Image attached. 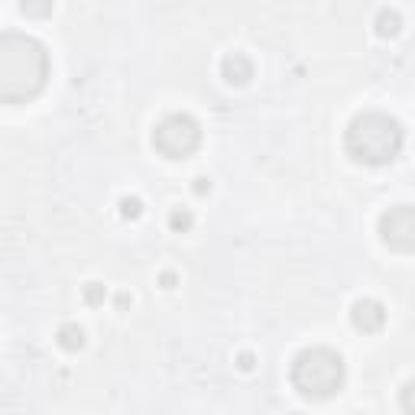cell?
I'll return each instance as SVG.
<instances>
[{
	"mask_svg": "<svg viewBox=\"0 0 415 415\" xmlns=\"http://www.w3.org/2000/svg\"><path fill=\"white\" fill-rule=\"evenodd\" d=\"M121 218L123 221H136L140 218V214H143V201H140V198L136 195H127V198H121Z\"/></svg>",
	"mask_w": 415,
	"mask_h": 415,
	"instance_id": "4fadbf2b",
	"label": "cell"
},
{
	"mask_svg": "<svg viewBox=\"0 0 415 415\" xmlns=\"http://www.w3.org/2000/svg\"><path fill=\"white\" fill-rule=\"evenodd\" d=\"M49 52L26 33H0V104H26L49 81Z\"/></svg>",
	"mask_w": 415,
	"mask_h": 415,
	"instance_id": "6da1fadb",
	"label": "cell"
},
{
	"mask_svg": "<svg viewBox=\"0 0 415 415\" xmlns=\"http://www.w3.org/2000/svg\"><path fill=\"white\" fill-rule=\"evenodd\" d=\"M192 188H195V195H208V192H211V179H205V175H201V179H195V185H192Z\"/></svg>",
	"mask_w": 415,
	"mask_h": 415,
	"instance_id": "e0dca14e",
	"label": "cell"
},
{
	"mask_svg": "<svg viewBox=\"0 0 415 415\" xmlns=\"http://www.w3.org/2000/svg\"><path fill=\"white\" fill-rule=\"evenodd\" d=\"M403 409L405 412H412L415 405H412V383H405L403 386Z\"/></svg>",
	"mask_w": 415,
	"mask_h": 415,
	"instance_id": "2e32d148",
	"label": "cell"
},
{
	"mask_svg": "<svg viewBox=\"0 0 415 415\" xmlns=\"http://www.w3.org/2000/svg\"><path fill=\"white\" fill-rule=\"evenodd\" d=\"M20 13L29 20H46L52 13V0H20Z\"/></svg>",
	"mask_w": 415,
	"mask_h": 415,
	"instance_id": "30bf717a",
	"label": "cell"
},
{
	"mask_svg": "<svg viewBox=\"0 0 415 415\" xmlns=\"http://www.w3.org/2000/svg\"><path fill=\"white\" fill-rule=\"evenodd\" d=\"M153 147L166 159H188L201 147V127L192 114H169L153 130Z\"/></svg>",
	"mask_w": 415,
	"mask_h": 415,
	"instance_id": "277c9868",
	"label": "cell"
},
{
	"mask_svg": "<svg viewBox=\"0 0 415 415\" xmlns=\"http://www.w3.org/2000/svg\"><path fill=\"white\" fill-rule=\"evenodd\" d=\"M130 302H134V299H130V295H127V292H121V295H117V299H114V305L121 308V312H127V308H130Z\"/></svg>",
	"mask_w": 415,
	"mask_h": 415,
	"instance_id": "ac0fdd59",
	"label": "cell"
},
{
	"mask_svg": "<svg viewBox=\"0 0 415 415\" xmlns=\"http://www.w3.org/2000/svg\"><path fill=\"white\" fill-rule=\"evenodd\" d=\"M159 286H162V289H175V286H179V276H175L172 269H162V273H159Z\"/></svg>",
	"mask_w": 415,
	"mask_h": 415,
	"instance_id": "5bb4252c",
	"label": "cell"
},
{
	"mask_svg": "<svg viewBox=\"0 0 415 415\" xmlns=\"http://www.w3.org/2000/svg\"><path fill=\"white\" fill-rule=\"evenodd\" d=\"M344 149H347V156L364 166H386L403 149V123L379 110L357 114L347 127Z\"/></svg>",
	"mask_w": 415,
	"mask_h": 415,
	"instance_id": "7a4b0ae2",
	"label": "cell"
},
{
	"mask_svg": "<svg viewBox=\"0 0 415 415\" xmlns=\"http://www.w3.org/2000/svg\"><path fill=\"white\" fill-rule=\"evenodd\" d=\"M373 26H377L379 39H392V36H399V29H403V16H399L396 10H379Z\"/></svg>",
	"mask_w": 415,
	"mask_h": 415,
	"instance_id": "9c48e42d",
	"label": "cell"
},
{
	"mask_svg": "<svg viewBox=\"0 0 415 415\" xmlns=\"http://www.w3.org/2000/svg\"><path fill=\"white\" fill-rule=\"evenodd\" d=\"M379 240L396 250V253H412L415 250V208L396 205L379 218Z\"/></svg>",
	"mask_w": 415,
	"mask_h": 415,
	"instance_id": "5b68a950",
	"label": "cell"
},
{
	"mask_svg": "<svg viewBox=\"0 0 415 415\" xmlns=\"http://www.w3.org/2000/svg\"><path fill=\"white\" fill-rule=\"evenodd\" d=\"M237 366H240V370H244V373H250V370H253V366H257V357H253V354H247V351H244V354L237 357Z\"/></svg>",
	"mask_w": 415,
	"mask_h": 415,
	"instance_id": "9a60e30c",
	"label": "cell"
},
{
	"mask_svg": "<svg viewBox=\"0 0 415 415\" xmlns=\"http://www.w3.org/2000/svg\"><path fill=\"white\" fill-rule=\"evenodd\" d=\"M192 224H195V218H192V211H188V208H172V211H169V227L175 234L192 231Z\"/></svg>",
	"mask_w": 415,
	"mask_h": 415,
	"instance_id": "8fae6325",
	"label": "cell"
},
{
	"mask_svg": "<svg viewBox=\"0 0 415 415\" xmlns=\"http://www.w3.org/2000/svg\"><path fill=\"white\" fill-rule=\"evenodd\" d=\"M292 390L305 399H328L344 386V360L331 347H305L289 370Z\"/></svg>",
	"mask_w": 415,
	"mask_h": 415,
	"instance_id": "3957f363",
	"label": "cell"
},
{
	"mask_svg": "<svg viewBox=\"0 0 415 415\" xmlns=\"http://www.w3.org/2000/svg\"><path fill=\"white\" fill-rule=\"evenodd\" d=\"M221 78L227 81V85H247L250 78H253V62L247 59L244 52H231V55H224L221 62Z\"/></svg>",
	"mask_w": 415,
	"mask_h": 415,
	"instance_id": "52a82bcc",
	"label": "cell"
},
{
	"mask_svg": "<svg viewBox=\"0 0 415 415\" xmlns=\"http://www.w3.org/2000/svg\"><path fill=\"white\" fill-rule=\"evenodd\" d=\"M351 325L364 334H377L386 325V308L379 305L377 299H357L351 308Z\"/></svg>",
	"mask_w": 415,
	"mask_h": 415,
	"instance_id": "8992f818",
	"label": "cell"
},
{
	"mask_svg": "<svg viewBox=\"0 0 415 415\" xmlns=\"http://www.w3.org/2000/svg\"><path fill=\"white\" fill-rule=\"evenodd\" d=\"M81 299H85V305L98 308V305H104V299H108V289H104L101 282H85V289H81Z\"/></svg>",
	"mask_w": 415,
	"mask_h": 415,
	"instance_id": "7c38bea8",
	"label": "cell"
},
{
	"mask_svg": "<svg viewBox=\"0 0 415 415\" xmlns=\"http://www.w3.org/2000/svg\"><path fill=\"white\" fill-rule=\"evenodd\" d=\"M55 341H59L62 351L78 354V351L85 347V328H81V325H75V321H65V325L55 331Z\"/></svg>",
	"mask_w": 415,
	"mask_h": 415,
	"instance_id": "ba28073f",
	"label": "cell"
}]
</instances>
